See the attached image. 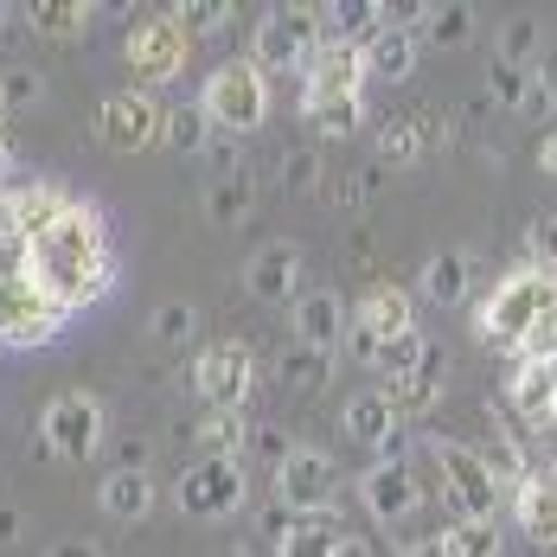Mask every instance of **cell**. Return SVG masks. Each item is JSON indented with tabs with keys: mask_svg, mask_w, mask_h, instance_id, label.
I'll return each instance as SVG.
<instances>
[{
	"mask_svg": "<svg viewBox=\"0 0 557 557\" xmlns=\"http://www.w3.org/2000/svg\"><path fill=\"white\" fill-rule=\"evenodd\" d=\"M33 282L52 295V308L71 321L77 308H97L103 295L115 288V250L110 231L97 219V206H71L64 219L33 244Z\"/></svg>",
	"mask_w": 557,
	"mask_h": 557,
	"instance_id": "1",
	"label": "cell"
},
{
	"mask_svg": "<svg viewBox=\"0 0 557 557\" xmlns=\"http://www.w3.org/2000/svg\"><path fill=\"white\" fill-rule=\"evenodd\" d=\"M552 308H557V270H532L525 263V270H512V276L494 282L487 301H474L468 327H474V339H487L500 352H519V339L532 334Z\"/></svg>",
	"mask_w": 557,
	"mask_h": 557,
	"instance_id": "2",
	"label": "cell"
},
{
	"mask_svg": "<svg viewBox=\"0 0 557 557\" xmlns=\"http://www.w3.org/2000/svg\"><path fill=\"white\" fill-rule=\"evenodd\" d=\"M199 110L212 115V128L219 135H250V128H263V115H270V77L250 64V58H231L219 64L206 84H199Z\"/></svg>",
	"mask_w": 557,
	"mask_h": 557,
	"instance_id": "3",
	"label": "cell"
},
{
	"mask_svg": "<svg viewBox=\"0 0 557 557\" xmlns=\"http://www.w3.org/2000/svg\"><path fill=\"white\" fill-rule=\"evenodd\" d=\"M327 39V13L321 7H270L250 33V64L270 71H308V58Z\"/></svg>",
	"mask_w": 557,
	"mask_h": 557,
	"instance_id": "4",
	"label": "cell"
},
{
	"mask_svg": "<svg viewBox=\"0 0 557 557\" xmlns=\"http://www.w3.org/2000/svg\"><path fill=\"white\" fill-rule=\"evenodd\" d=\"M430 461H436V481H443V500L455 506V519H494L500 487L487 474V461L474 455V443H455V436H423Z\"/></svg>",
	"mask_w": 557,
	"mask_h": 557,
	"instance_id": "5",
	"label": "cell"
},
{
	"mask_svg": "<svg viewBox=\"0 0 557 557\" xmlns=\"http://www.w3.org/2000/svg\"><path fill=\"white\" fill-rule=\"evenodd\" d=\"M186 52H193V39L180 33V20H173V13H148V20L128 26L122 64H128V77H135V90H154V84H173V77L186 71Z\"/></svg>",
	"mask_w": 557,
	"mask_h": 557,
	"instance_id": "6",
	"label": "cell"
},
{
	"mask_svg": "<svg viewBox=\"0 0 557 557\" xmlns=\"http://www.w3.org/2000/svg\"><path fill=\"white\" fill-rule=\"evenodd\" d=\"M103 430H110V417H103V397H90V391H58L39 417V443L58 461H90L103 448Z\"/></svg>",
	"mask_w": 557,
	"mask_h": 557,
	"instance_id": "7",
	"label": "cell"
},
{
	"mask_svg": "<svg viewBox=\"0 0 557 557\" xmlns=\"http://www.w3.org/2000/svg\"><path fill=\"white\" fill-rule=\"evenodd\" d=\"M173 506L186 519H231L244 506V461L231 455H199L180 481H173Z\"/></svg>",
	"mask_w": 557,
	"mask_h": 557,
	"instance_id": "8",
	"label": "cell"
},
{
	"mask_svg": "<svg viewBox=\"0 0 557 557\" xmlns=\"http://www.w3.org/2000/svg\"><path fill=\"white\" fill-rule=\"evenodd\" d=\"M250 385H257V359H250L244 339H212V346H199V359H193V391H199L206 410H244Z\"/></svg>",
	"mask_w": 557,
	"mask_h": 557,
	"instance_id": "9",
	"label": "cell"
},
{
	"mask_svg": "<svg viewBox=\"0 0 557 557\" xmlns=\"http://www.w3.org/2000/svg\"><path fill=\"white\" fill-rule=\"evenodd\" d=\"M270 481H276V500L295 519H321L339 500V468H334V455H321V448H295Z\"/></svg>",
	"mask_w": 557,
	"mask_h": 557,
	"instance_id": "10",
	"label": "cell"
},
{
	"mask_svg": "<svg viewBox=\"0 0 557 557\" xmlns=\"http://www.w3.org/2000/svg\"><path fill=\"white\" fill-rule=\"evenodd\" d=\"M161 115H168V103L154 90H115V97H103V110H97V135H103V148H115V154H141V148L161 141Z\"/></svg>",
	"mask_w": 557,
	"mask_h": 557,
	"instance_id": "11",
	"label": "cell"
},
{
	"mask_svg": "<svg viewBox=\"0 0 557 557\" xmlns=\"http://www.w3.org/2000/svg\"><path fill=\"white\" fill-rule=\"evenodd\" d=\"M64 327L52 295L33 276H0V346H39Z\"/></svg>",
	"mask_w": 557,
	"mask_h": 557,
	"instance_id": "12",
	"label": "cell"
},
{
	"mask_svg": "<svg viewBox=\"0 0 557 557\" xmlns=\"http://www.w3.org/2000/svg\"><path fill=\"white\" fill-rule=\"evenodd\" d=\"M359 500H366L372 519L397 525V519H410L417 506L430 500V481H423V468H410V461H385V455H379V461L359 474Z\"/></svg>",
	"mask_w": 557,
	"mask_h": 557,
	"instance_id": "13",
	"label": "cell"
},
{
	"mask_svg": "<svg viewBox=\"0 0 557 557\" xmlns=\"http://www.w3.org/2000/svg\"><path fill=\"white\" fill-rule=\"evenodd\" d=\"M443 141H448V115L436 110V103L404 110L379 128V168H417V161H430Z\"/></svg>",
	"mask_w": 557,
	"mask_h": 557,
	"instance_id": "14",
	"label": "cell"
},
{
	"mask_svg": "<svg viewBox=\"0 0 557 557\" xmlns=\"http://www.w3.org/2000/svg\"><path fill=\"white\" fill-rule=\"evenodd\" d=\"M352 327L372 339L379 352H385L391 339L417 334V301H410V288H397V282H372V288L352 301Z\"/></svg>",
	"mask_w": 557,
	"mask_h": 557,
	"instance_id": "15",
	"label": "cell"
},
{
	"mask_svg": "<svg viewBox=\"0 0 557 557\" xmlns=\"http://www.w3.org/2000/svg\"><path fill=\"white\" fill-rule=\"evenodd\" d=\"M366 46L352 39H321V52L301 71V97H359L366 90Z\"/></svg>",
	"mask_w": 557,
	"mask_h": 557,
	"instance_id": "16",
	"label": "cell"
},
{
	"mask_svg": "<svg viewBox=\"0 0 557 557\" xmlns=\"http://www.w3.org/2000/svg\"><path fill=\"white\" fill-rule=\"evenodd\" d=\"M352 327V308L339 301L334 288H308L301 301H295V346H308V352H327L334 359L339 339Z\"/></svg>",
	"mask_w": 557,
	"mask_h": 557,
	"instance_id": "17",
	"label": "cell"
},
{
	"mask_svg": "<svg viewBox=\"0 0 557 557\" xmlns=\"http://www.w3.org/2000/svg\"><path fill=\"white\" fill-rule=\"evenodd\" d=\"M512 519L532 545H557V468L532 461L525 481L512 487Z\"/></svg>",
	"mask_w": 557,
	"mask_h": 557,
	"instance_id": "18",
	"label": "cell"
},
{
	"mask_svg": "<svg viewBox=\"0 0 557 557\" xmlns=\"http://www.w3.org/2000/svg\"><path fill=\"white\" fill-rule=\"evenodd\" d=\"M443 379H448V352H443V346H430V352H423V359H417L410 372H391V379H385L379 391H385L391 410H397V417L410 423V417H423V410L436 404Z\"/></svg>",
	"mask_w": 557,
	"mask_h": 557,
	"instance_id": "19",
	"label": "cell"
},
{
	"mask_svg": "<svg viewBox=\"0 0 557 557\" xmlns=\"http://www.w3.org/2000/svg\"><path fill=\"white\" fill-rule=\"evenodd\" d=\"M244 288L257 295V301H270V308H282V301H295V288H301V250L295 244H263L250 263H244Z\"/></svg>",
	"mask_w": 557,
	"mask_h": 557,
	"instance_id": "20",
	"label": "cell"
},
{
	"mask_svg": "<svg viewBox=\"0 0 557 557\" xmlns=\"http://www.w3.org/2000/svg\"><path fill=\"white\" fill-rule=\"evenodd\" d=\"M7 206H13V231H20L26 244H39V237L77 206V199H71L64 186H52V180H26L20 193H7Z\"/></svg>",
	"mask_w": 557,
	"mask_h": 557,
	"instance_id": "21",
	"label": "cell"
},
{
	"mask_svg": "<svg viewBox=\"0 0 557 557\" xmlns=\"http://www.w3.org/2000/svg\"><path fill=\"white\" fill-rule=\"evenodd\" d=\"M97 506L110 512L115 525L148 519V512H154V474H148V468H110L103 487H97Z\"/></svg>",
	"mask_w": 557,
	"mask_h": 557,
	"instance_id": "22",
	"label": "cell"
},
{
	"mask_svg": "<svg viewBox=\"0 0 557 557\" xmlns=\"http://www.w3.org/2000/svg\"><path fill=\"white\" fill-rule=\"evenodd\" d=\"M468 288H474V257H468V250H436V257L423 263V276H417V295L436 301V308H461Z\"/></svg>",
	"mask_w": 557,
	"mask_h": 557,
	"instance_id": "23",
	"label": "cell"
},
{
	"mask_svg": "<svg viewBox=\"0 0 557 557\" xmlns=\"http://www.w3.org/2000/svg\"><path fill=\"white\" fill-rule=\"evenodd\" d=\"M397 430H404V417L385 404V391H359V397H346V436H352V443L385 448Z\"/></svg>",
	"mask_w": 557,
	"mask_h": 557,
	"instance_id": "24",
	"label": "cell"
},
{
	"mask_svg": "<svg viewBox=\"0 0 557 557\" xmlns=\"http://www.w3.org/2000/svg\"><path fill=\"white\" fill-rule=\"evenodd\" d=\"M552 397H557V366L545 359H512V404L532 423H552Z\"/></svg>",
	"mask_w": 557,
	"mask_h": 557,
	"instance_id": "25",
	"label": "cell"
},
{
	"mask_svg": "<svg viewBox=\"0 0 557 557\" xmlns=\"http://www.w3.org/2000/svg\"><path fill=\"white\" fill-rule=\"evenodd\" d=\"M366 71L385 77V84H404V77L417 71V33H391V26H379V33L366 39Z\"/></svg>",
	"mask_w": 557,
	"mask_h": 557,
	"instance_id": "26",
	"label": "cell"
},
{
	"mask_svg": "<svg viewBox=\"0 0 557 557\" xmlns=\"http://www.w3.org/2000/svg\"><path fill=\"white\" fill-rule=\"evenodd\" d=\"M193 443H199V455H231V461H244L250 417H244V410H206V417L193 423Z\"/></svg>",
	"mask_w": 557,
	"mask_h": 557,
	"instance_id": "27",
	"label": "cell"
},
{
	"mask_svg": "<svg viewBox=\"0 0 557 557\" xmlns=\"http://www.w3.org/2000/svg\"><path fill=\"white\" fill-rule=\"evenodd\" d=\"M250 206H257V173L250 168H231V173H219V180L206 186V212H212L219 224H244Z\"/></svg>",
	"mask_w": 557,
	"mask_h": 557,
	"instance_id": "28",
	"label": "cell"
},
{
	"mask_svg": "<svg viewBox=\"0 0 557 557\" xmlns=\"http://www.w3.org/2000/svg\"><path fill=\"white\" fill-rule=\"evenodd\" d=\"M339 532L334 519H288L276 532V557H339Z\"/></svg>",
	"mask_w": 557,
	"mask_h": 557,
	"instance_id": "29",
	"label": "cell"
},
{
	"mask_svg": "<svg viewBox=\"0 0 557 557\" xmlns=\"http://www.w3.org/2000/svg\"><path fill=\"white\" fill-rule=\"evenodd\" d=\"M212 115L199 110V103H173L168 115H161V141H168L173 154H206L212 148Z\"/></svg>",
	"mask_w": 557,
	"mask_h": 557,
	"instance_id": "30",
	"label": "cell"
},
{
	"mask_svg": "<svg viewBox=\"0 0 557 557\" xmlns=\"http://www.w3.org/2000/svg\"><path fill=\"white\" fill-rule=\"evenodd\" d=\"M474 455L487 461V474H494V487H500V494H512V487L525 481V468H532L525 443H519V436H506V430H487V443H474Z\"/></svg>",
	"mask_w": 557,
	"mask_h": 557,
	"instance_id": "31",
	"label": "cell"
},
{
	"mask_svg": "<svg viewBox=\"0 0 557 557\" xmlns=\"http://www.w3.org/2000/svg\"><path fill=\"white\" fill-rule=\"evenodd\" d=\"M436 557H500V525L494 519H448Z\"/></svg>",
	"mask_w": 557,
	"mask_h": 557,
	"instance_id": "32",
	"label": "cell"
},
{
	"mask_svg": "<svg viewBox=\"0 0 557 557\" xmlns=\"http://www.w3.org/2000/svg\"><path fill=\"white\" fill-rule=\"evenodd\" d=\"M26 26L46 33V39H77V33L90 26V7H84V0H33V7H26Z\"/></svg>",
	"mask_w": 557,
	"mask_h": 557,
	"instance_id": "33",
	"label": "cell"
},
{
	"mask_svg": "<svg viewBox=\"0 0 557 557\" xmlns=\"http://www.w3.org/2000/svg\"><path fill=\"white\" fill-rule=\"evenodd\" d=\"M301 115L321 135H359L366 128V103L359 97H301Z\"/></svg>",
	"mask_w": 557,
	"mask_h": 557,
	"instance_id": "34",
	"label": "cell"
},
{
	"mask_svg": "<svg viewBox=\"0 0 557 557\" xmlns=\"http://www.w3.org/2000/svg\"><path fill=\"white\" fill-rule=\"evenodd\" d=\"M327 379H334V359H327V352H308V346H288V352H282V385L288 391L321 397Z\"/></svg>",
	"mask_w": 557,
	"mask_h": 557,
	"instance_id": "35",
	"label": "cell"
},
{
	"mask_svg": "<svg viewBox=\"0 0 557 557\" xmlns=\"http://www.w3.org/2000/svg\"><path fill=\"white\" fill-rule=\"evenodd\" d=\"M539 46H545V33H539V20H532V13H512V20L500 26V64L532 71V64H539Z\"/></svg>",
	"mask_w": 557,
	"mask_h": 557,
	"instance_id": "36",
	"label": "cell"
},
{
	"mask_svg": "<svg viewBox=\"0 0 557 557\" xmlns=\"http://www.w3.org/2000/svg\"><path fill=\"white\" fill-rule=\"evenodd\" d=\"M385 532H391V552H397V557H423V552H436V539H443V525L430 519V500L417 506L410 519L385 525Z\"/></svg>",
	"mask_w": 557,
	"mask_h": 557,
	"instance_id": "37",
	"label": "cell"
},
{
	"mask_svg": "<svg viewBox=\"0 0 557 557\" xmlns=\"http://www.w3.org/2000/svg\"><path fill=\"white\" fill-rule=\"evenodd\" d=\"M39 90H46V77H39L33 64H7V71H0V110H7V115L33 110V103H39Z\"/></svg>",
	"mask_w": 557,
	"mask_h": 557,
	"instance_id": "38",
	"label": "cell"
},
{
	"mask_svg": "<svg viewBox=\"0 0 557 557\" xmlns=\"http://www.w3.org/2000/svg\"><path fill=\"white\" fill-rule=\"evenodd\" d=\"M193 327H199V314H193L186 301H161V308H154V321H148V334L161 339V346H180V339H193Z\"/></svg>",
	"mask_w": 557,
	"mask_h": 557,
	"instance_id": "39",
	"label": "cell"
},
{
	"mask_svg": "<svg viewBox=\"0 0 557 557\" xmlns=\"http://www.w3.org/2000/svg\"><path fill=\"white\" fill-rule=\"evenodd\" d=\"M173 20H180V33L193 39V33H219V26H231V7H224V0H186Z\"/></svg>",
	"mask_w": 557,
	"mask_h": 557,
	"instance_id": "40",
	"label": "cell"
},
{
	"mask_svg": "<svg viewBox=\"0 0 557 557\" xmlns=\"http://www.w3.org/2000/svg\"><path fill=\"white\" fill-rule=\"evenodd\" d=\"M436 46H461L468 33H474V13L468 7H430V26H423Z\"/></svg>",
	"mask_w": 557,
	"mask_h": 557,
	"instance_id": "41",
	"label": "cell"
},
{
	"mask_svg": "<svg viewBox=\"0 0 557 557\" xmlns=\"http://www.w3.org/2000/svg\"><path fill=\"white\" fill-rule=\"evenodd\" d=\"M244 448H250V455H263V461H270V474H276V468H282V461H288L301 443H288L276 423H250V443H244Z\"/></svg>",
	"mask_w": 557,
	"mask_h": 557,
	"instance_id": "42",
	"label": "cell"
},
{
	"mask_svg": "<svg viewBox=\"0 0 557 557\" xmlns=\"http://www.w3.org/2000/svg\"><path fill=\"white\" fill-rule=\"evenodd\" d=\"M525 257H532V270H557V219L525 224Z\"/></svg>",
	"mask_w": 557,
	"mask_h": 557,
	"instance_id": "43",
	"label": "cell"
},
{
	"mask_svg": "<svg viewBox=\"0 0 557 557\" xmlns=\"http://www.w3.org/2000/svg\"><path fill=\"white\" fill-rule=\"evenodd\" d=\"M512 359H545V366H557V308L525 339H519V352H512Z\"/></svg>",
	"mask_w": 557,
	"mask_h": 557,
	"instance_id": "44",
	"label": "cell"
},
{
	"mask_svg": "<svg viewBox=\"0 0 557 557\" xmlns=\"http://www.w3.org/2000/svg\"><path fill=\"white\" fill-rule=\"evenodd\" d=\"M423 352H430V339L423 334H404V339H391L385 352H379V372H410V366H417V359H423Z\"/></svg>",
	"mask_w": 557,
	"mask_h": 557,
	"instance_id": "45",
	"label": "cell"
},
{
	"mask_svg": "<svg viewBox=\"0 0 557 557\" xmlns=\"http://www.w3.org/2000/svg\"><path fill=\"white\" fill-rule=\"evenodd\" d=\"M282 186H288V193H321V186H327V180H321V161H314V154H288V161H282Z\"/></svg>",
	"mask_w": 557,
	"mask_h": 557,
	"instance_id": "46",
	"label": "cell"
},
{
	"mask_svg": "<svg viewBox=\"0 0 557 557\" xmlns=\"http://www.w3.org/2000/svg\"><path fill=\"white\" fill-rule=\"evenodd\" d=\"M0 276H33V244L20 231H0Z\"/></svg>",
	"mask_w": 557,
	"mask_h": 557,
	"instance_id": "47",
	"label": "cell"
},
{
	"mask_svg": "<svg viewBox=\"0 0 557 557\" xmlns=\"http://www.w3.org/2000/svg\"><path fill=\"white\" fill-rule=\"evenodd\" d=\"M519 115H525V122H552V115H557V97L545 90V84H539V71L525 77V97H519Z\"/></svg>",
	"mask_w": 557,
	"mask_h": 557,
	"instance_id": "48",
	"label": "cell"
},
{
	"mask_svg": "<svg viewBox=\"0 0 557 557\" xmlns=\"http://www.w3.org/2000/svg\"><path fill=\"white\" fill-rule=\"evenodd\" d=\"M525 77H532V71H519V64H494V77H487V84H494V97H500L506 110H519V97H525Z\"/></svg>",
	"mask_w": 557,
	"mask_h": 557,
	"instance_id": "49",
	"label": "cell"
},
{
	"mask_svg": "<svg viewBox=\"0 0 557 557\" xmlns=\"http://www.w3.org/2000/svg\"><path fill=\"white\" fill-rule=\"evenodd\" d=\"M26 180H20V154H13V141L0 135V193H20Z\"/></svg>",
	"mask_w": 557,
	"mask_h": 557,
	"instance_id": "50",
	"label": "cell"
},
{
	"mask_svg": "<svg viewBox=\"0 0 557 557\" xmlns=\"http://www.w3.org/2000/svg\"><path fill=\"white\" fill-rule=\"evenodd\" d=\"M46 557H103V552H97L90 539H58V545H52Z\"/></svg>",
	"mask_w": 557,
	"mask_h": 557,
	"instance_id": "51",
	"label": "cell"
},
{
	"mask_svg": "<svg viewBox=\"0 0 557 557\" xmlns=\"http://www.w3.org/2000/svg\"><path fill=\"white\" fill-rule=\"evenodd\" d=\"M539 173H545V180H557V128L545 135V148H539Z\"/></svg>",
	"mask_w": 557,
	"mask_h": 557,
	"instance_id": "52",
	"label": "cell"
},
{
	"mask_svg": "<svg viewBox=\"0 0 557 557\" xmlns=\"http://www.w3.org/2000/svg\"><path fill=\"white\" fill-rule=\"evenodd\" d=\"M20 539V512L13 506H0V545H13Z\"/></svg>",
	"mask_w": 557,
	"mask_h": 557,
	"instance_id": "53",
	"label": "cell"
},
{
	"mask_svg": "<svg viewBox=\"0 0 557 557\" xmlns=\"http://www.w3.org/2000/svg\"><path fill=\"white\" fill-rule=\"evenodd\" d=\"M532 71H539V84H545V90H552V97H557V52H552V58H539Z\"/></svg>",
	"mask_w": 557,
	"mask_h": 557,
	"instance_id": "54",
	"label": "cell"
},
{
	"mask_svg": "<svg viewBox=\"0 0 557 557\" xmlns=\"http://www.w3.org/2000/svg\"><path fill=\"white\" fill-rule=\"evenodd\" d=\"M339 557H372V545H366V539H352V532H346V539H339Z\"/></svg>",
	"mask_w": 557,
	"mask_h": 557,
	"instance_id": "55",
	"label": "cell"
},
{
	"mask_svg": "<svg viewBox=\"0 0 557 557\" xmlns=\"http://www.w3.org/2000/svg\"><path fill=\"white\" fill-rule=\"evenodd\" d=\"M7 122H13V115H7V110H0V135H7Z\"/></svg>",
	"mask_w": 557,
	"mask_h": 557,
	"instance_id": "56",
	"label": "cell"
},
{
	"mask_svg": "<svg viewBox=\"0 0 557 557\" xmlns=\"http://www.w3.org/2000/svg\"><path fill=\"white\" fill-rule=\"evenodd\" d=\"M552 430H557V397H552Z\"/></svg>",
	"mask_w": 557,
	"mask_h": 557,
	"instance_id": "57",
	"label": "cell"
},
{
	"mask_svg": "<svg viewBox=\"0 0 557 557\" xmlns=\"http://www.w3.org/2000/svg\"><path fill=\"white\" fill-rule=\"evenodd\" d=\"M0 26H7V7H0Z\"/></svg>",
	"mask_w": 557,
	"mask_h": 557,
	"instance_id": "58",
	"label": "cell"
}]
</instances>
